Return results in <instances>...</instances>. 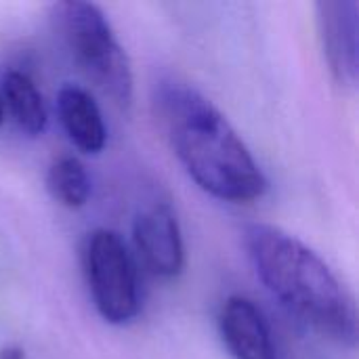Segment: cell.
I'll use <instances>...</instances> for the list:
<instances>
[{"instance_id":"cell-1","label":"cell","mask_w":359,"mask_h":359,"mask_svg":"<svg viewBox=\"0 0 359 359\" xmlns=\"http://www.w3.org/2000/svg\"><path fill=\"white\" fill-rule=\"evenodd\" d=\"M154 105L170 147L187 175L223 202H250L267 191V179L227 118L194 86L162 82Z\"/></svg>"},{"instance_id":"cell-2","label":"cell","mask_w":359,"mask_h":359,"mask_svg":"<svg viewBox=\"0 0 359 359\" xmlns=\"http://www.w3.org/2000/svg\"><path fill=\"white\" fill-rule=\"evenodd\" d=\"M244 242L259 280L290 313L341 345L355 343L353 303L309 246L263 223L248 225Z\"/></svg>"},{"instance_id":"cell-3","label":"cell","mask_w":359,"mask_h":359,"mask_svg":"<svg viewBox=\"0 0 359 359\" xmlns=\"http://www.w3.org/2000/svg\"><path fill=\"white\" fill-rule=\"evenodd\" d=\"M53 23L86 78L118 107L133 101L130 61L103 11L93 2L65 0L50 8Z\"/></svg>"},{"instance_id":"cell-4","label":"cell","mask_w":359,"mask_h":359,"mask_svg":"<svg viewBox=\"0 0 359 359\" xmlns=\"http://www.w3.org/2000/svg\"><path fill=\"white\" fill-rule=\"evenodd\" d=\"M84 273L99 316L128 324L139 313V284L126 244L116 231L97 229L84 244Z\"/></svg>"},{"instance_id":"cell-5","label":"cell","mask_w":359,"mask_h":359,"mask_svg":"<svg viewBox=\"0 0 359 359\" xmlns=\"http://www.w3.org/2000/svg\"><path fill=\"white\" fill-rule=\"evenodd\" d=\"M133 240L143 265L158 278H175L185 265L181 227L175 210L158 202L141 210L133 225Z\"/></svg>"},{"instance_id":"cell-6","label":"cell","mask_w":359,"mask_h":359,"mask_svg":"<svg viewBox=\"0 0 359 359\" xmlns=\"http://www.w3.org/2000/svg\"><path fill=\"white\" fill-rule=\"evenodd\" d=\"M324 55L341 86H355L359 76V8L355 0L318 2Z\"/></svg>"},{"instance_id":"cell-7","label":"cell","mask_w":359,"mask_h":359,"mask_svg":"<svg viewBox=\"0 0 359 359\" xmlns=\"http://www.w3.org/2000/svg\"><path fill=\"white\" fill-rule=\"evenodd\" d=\"M219 328L225 347L236 359H278L269 326L252 301L244 297L227 299L219 316Z\"/></svg>"},{"instance_id":"cell-8","label":"cell","mask_w":359,"mask_h":359,"mask_svg":"<svg viewBox=\"0 0 359 359\" xmlns=\"http://www.w3.org/2000/svg\"><path fill=\"white\" fill-rule=\"evenodd\" d=\"M59 122L69 141L84 154H99L105 147L107 130L97 101L80 86L65 84L57 93Z\"/></svg>"},{"instance_id":"cell-9","label":"cell","mask_w":359,"mask_h":359,"mask_svg":"<svg viewBox=\"0 0 359 359\" xmlns=\"http://www.w3.org/2000/svg\"><path fill=\"white\" fill-rule=\"evenodd\" d=\"M2 93L17 128L27 137H38L46 128V107L32 78L23 72H6Z\"/></svg>"},{"instance_id":"cell-10","label":"cell","mask_w":359,"mask_h":359,"mask_svg":"<svg viewBox=\"0 0 359 359\" xmlns=\"http://www.w3.org/2000/svg\"><path fill=\"white\" fill-rule=\"evenodd\" d=\"M46 189L55 202L65 208H82L93 191L90 177L78 158L63 156L48 168Z\"/></svg>"},{"instance_id":"cell-11","label":"cell","mask_w":359,"mask_h":359,"mask_svg":"<svg viewBox=\"0 0 359 359\" xmlns=\"http://www.w3.org/2000/svg\"><path fill=\"white\" fill-rule=\"evenodd\" d=\"M0 359H25V353L17 345H6L0 349Z\"/></svg>"},{"instance_id":"cell-12","label":"cell","mask_w":359,"mask_h":359,"mask_svg":"<svg viewBox=\"0 0 359 359\" xmlns=\"http://www.w3.org/2000/svg\"><path fill=\"white\" fill-rule=\"evenodd\" d=\"M0 124H2V105H0Z\"/></svg>"}]
</instances>
